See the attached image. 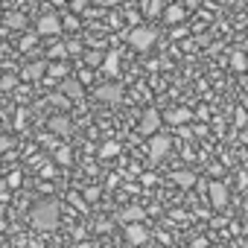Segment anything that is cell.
I'll return each instance as SVG.
<instances>
[{
    "label": "cell",
    "mask_w": 248,
    "mask_h": 248,
    "mask_svg": "<svg viewBox=\"0 0 248 248\" xmlns=\"http://www.w3.org/2000/svg\"><path fill=\"white\" fill-rule=\"evenodd\" d=\"M161 123H164V114H158L155 108H146L143 111V117H140V123H138V129H140V135H155L158 129H161Z\"/></svg>",
    "instance_id": "277c9868"
},
{
    "label": "cell",
    "mask_w": 248,
    "mask_h": 248,
    "mask_svg": "<svg viewBox=\"0 0 248 248\" xmlns=\"http://www.w3.org/2000/svg\"><path fill=\"white\" fill-rule=\"evenodd\" d=\"M50 56H53V59H56V56H59V59H62V56H67V44H64V47H62V44H56V47L50 50Z\"/></svg>",
    "instance_id": "4316f807"
},
{
    "label": "cell",
    "mask_w": 248,
    "mask_h": 248,
    "mask_svg": "<svg viewBox=\"0 0 248 248\" xmlns=\"http://www.w3.org/2000/svg\"><path fill=\"white\" fill-rule=\"evenodd\" d=\"M172 178H175V184H178V187H184V190L196 184V175H193V172H187V170H178Z\"/></svg>",
    "instance_id": "d6986e66"
},
{
    "label": "cell",
    "mask_w": 248,
    "mask_h": 248,
    "mask_svg": "<svg viewBox=\"0 0 248 248\" xmlns=\"http://www.w3.org/2000/svg\"><path fill=\"white\" fill-rule=\"evenodd\" d=\"M67 99H70L67 93H56V96H53V105H59V108H67V105H70Z\"/></svg>",
    "instance_id": "cb8c5ba5"
},
{
    "label": "cell",
    "mask_w": 248,
    "mask_h": 248,
    "mask_svg": "<svg viewBox=\"0 0 248 248\" xmlns=\"http://www.w3.org/2000/svg\"><path fill=\"white\" fill-rule=\"evenodd\" d=\"M35 35H38V32H35ZM35 35H24V38H21V50H24V53H27V50H32V47H35V41H38V38H35Z\"/></svg>",
    "instance_id": "603a6c76"
},
{
    "label": "cell",
    "mask_w": 248,
    "mask_h": 248,
    "mask_svg": "<svg viewBox=\"0 0 248 248\" xmlns=\"http://www.w3.org/2000/svg\"><path fill=\"white\" fill-rule=\"evenodd\" d=\"M126 239H129L132 245H143V242L149 239V231H146L140 222H126Z\"/></svg>",
    "instance_id": "52a82bcc"
},
{
    "label": "cell",
    "mask_w": 248,
    "mask_h": 248,
    "mask_svg": "<svg viewBox=\"0 0 248 248\" xmlns=\"http://www.w3.org/2000/svg\"><path fill=\"white\" fill-rule=\"evenodd\" d=\"M102 73H105V76H117V73H120V56H117V53H105V59H102Z\"/></svg>",
    "instance_id": "5bb4252c"
},
{
    "label": "cell",
    "mask_w": 248,
    "mask_h": 248,
    "mask_svg": "<svg viewBox=\"0 0 248 248\" xmlns=\"http://www.w3.org/2000/svg\"><path fill=\"white\" fill-rule=\"evenodd\" d=\"M102 59H105V53H99V50H88L85 53V64L88 67H102Z\"/></svg>",
    "instance_id": "ffe728a7"
},
{
    "label": "cell",
    "mask_w": 248,
    "mask_h": 248,
    "mask_svg": "<svg viewBox=\"0 0 248 248\" xmlns=\"http://www.w3.org/2000/svg\"><path fill=\"white\" fill-rule=\"evenodd\" d=\"M0 21H3L9 30H24L27 27V15H21V12H12V15H3V18H0Z\"/></svg>",
    "instance_id": "9a60e30c"
},
{
    "label": "cell",
    "mask_w": 248,
    "mask_h": 248,
    "mask_svg": "<svg viewBox=\"0 0 248 248\" xmlns=\"http://www.w3.org/2000/svg\"><path fill=\"white\" fill-rule=\"evenodd\" d=\"M44 70H47V62H35V64H27L21 76H24L27 82H38V79L44 76Z\"/></svg>",
    "instance_id": "4fadbf2b"
},
{
    "label": "cell",
    "mask_w": 248,
    "mask_h": 248,
    "mask_svg": "<svg viewBox=\"0 0 248 248\" xmlns=\"http://www.w3.org/2000/svg\"><path fill=\"white\" fill-rule=\"evenodd\" d=\"M245 35H248V32H245Z\"/></svg>",
    "instance_id": "8d00e7d4"
},
{
    "label": "cell",
    "mask_w": 248,
    "mask_h": 248,
    "mask_svg": "<svg viewBox=\"0 0 248 248\" xmlns=\"http://www.w3.org/2000/svg\"><path fill=\"white\" fill-rule=\"evenodd\" d=\"M143 15H149V18L164 15V0H143Z\"/></svg>",
    "instance_id": "e0dca14e"
},
{
    "label": "cell",
    "mask_w": 248,
    "mask_h": 248,
    "mask_svg": "<svg viewBox=\"0 0 248 248\" xmlns=\"http://www.w3.org/2000/svg\"><path fill=\"white\" fill-rule=\"evenodd\" d=\"M105 6H120V3H126V0H102Z\"/></svg>",
    "instance_id": "1f68e13d"
},
{
    "label": "cell",
    "mask_w": 248,
    "mask_h": 248,
    "mask_svg": "<svg viewBox=\"0 0 248 248\" xmlns=\"http://www.w3.org/2000/svg\"><path fill=\"white\" fill-rule=\"evenodd\" d=\"M178 3H184V0H178Z\"/></svg>",
    "instance_id": "e575fe53"
},
{
    "label": "cell",
    "mask_w": 248,
    "mask_h": 248,
    "mask_svg": "<svg viewBox=\"0 0 248 248\" xmlns=\"http://www.w3.org/2000/svg\"><path fill=\"white\" fill-rule=\"evenodd\" d=\"M56 164H62V167H70V164H73V155H70V149H67V146L56 149Z\"/></svg>",
    "instance_id": "7402d4cb"
},
{
    "label": "cell",
    "mask_w": 248,
    "mask_h": 248,
    "mask_svg": "<svg viewBox=\"0 0 248 248\" xmlns=\"http://www.w3.org/2000/svg\"><path fill=\"white\" fill-rule=\"evenodd\" d=\"M0 18H3V12H0Z\"/></svg>",
    "instance_id": "d590c367"
},
{
    "label": "cell",
    "mask_w": 248,
    "mask_h": 248,
    "mask_svg": "<svg viewBox=\"0 0 248 248\" xmlns=\"http://www.w3.org/2000/svg\"><path fill=\"white\" fill-rule=\"evenodd\" d=\"M96 99L114 105V102L123 99V88H120V85H99V88H96Z\"/></svg>",
    "instance_id": "9c48e42d"
},
{
    "label": "cell",
    "mask_w": 248,
    "mask_h": 248,
    "mask_svg": "<svg viewBox=\"0 0 248 248\" xmlns=\"http://www.w3.org/2000/svg\"><path fill=\"white\" fill-rule=\"evenodd\" d=\"M9 184H12V187H18V184H21V175H18V172H12V175H9Z\"/></svg>",
    "instance_id": "4dcf8cb0"
},
{
    "label": "cell",
    "mask_w": 248,
    "mask_h": 248,
    "mask_svg": "<svg viewBox=\"0 0 248 248\" xmlns=\"http://www.w3.org/2000/svg\"><path fill=\"white\" fill-rule=\"evenodd\" d=\"M99 155H102L105 161H111V158H117V155H120V143H117V140H105V143L99 146Z\"/></svg>",
    "instance_id": "ac0fdd59"
},
{
    "label": "cell",
    "mask_w": 248,
    "mask_h": 248,
    "mask_svg": "<svg viewBox=\"0 0 248 248\" xmlns=\"http://www.w3.org/2000/svg\"><path fill=\"white\" fill-rule=\"evenodd\" d=\"M62 27H67V30H76V27H79V18H64V21H62Z\"/></svg>",
    "instance_id": "f1b7e54d"
},
{
    "label": "cell",
    "mask_w": 248,
    "mask_h": 248,
    "mask_svg": "<svg viewBox=\"0 0 248 248\" xmlns=\"http://www.w3.org/2000/svg\"><path fill=\"white\" fill-rule=\"evenodd\" d=\"M242 108H245V111H248V96H245V99H242Z\"/></svg>",
    "instance_id": "836d02e7"
},
{
    "label": "cell",
    "mask_w": 248,
    "mask_h": 248,
    "mask_svg": "<svg viewBox=\"0 0 248 248\" xmlns=\"http://www.w3.org/2000/svg\"><path fill=\"white\" fill-rule=\"evenodd\" d=\"M161 18H164L167 24H172V27H175V24H184V21H187V6H181L178 0H175L172 6H164V15H161Z\"/></svg>",
    "instance_id": "8992f818"
},
{
    "label": "cell",
    "mask_w": 248,
    "mask_h": 248,
    "mask_svg": "<svg viewBox=\"0 0 248 248\" xmlns=\"http://www.w3.org/2000/svg\"><path fill=\"white\" fill-rule=\"evenodd\" d=\"M170 146H172V138L170 135H149V155H152V161H164L167 155H170Z\"/></svg>",
    "instance_id": "3957f363"
},
{
    "label": "cell",
    "mask_w": 248,
    "mask_h": 248,
    "mask_svg": "<svg viewBox=\"0 0 248 248\" xmlns=\"http://www.w3.org/2000/svg\"><path fill=\"white\" fill-rule=\"evenodd\" d=\"M59 216H62V204L56 199H44V202L35 204L30 219L38 231H53V228H59Z\"/></svg>",
    "instance_id": "6da1fadb"
},
{
    "label": "cell",
    "mask_w": 248,
    "mask_h": 248,
    "mask_svg": "<svg viewBox=\"0 0 248 248\" xmlns=\"http://www.w3.org/2000/svg\"><path fill=\"white\" fill-rule=\"evenodd\" d=\"M59 91H62V93H67L70 99H82L85 85H82V79H64V82L59 85Z\"/></svg>",
    "instance_id": "8fae6325"
},
{
    "label": "cell",
    "mask_w": 248,
    "mask_h": 248,
    "mask_svg": "<svg viewBox=\"0 0 248 248\" xmlns=\"http://www.w3.org/2000/svg\"><path fill=\"white\" fill-rule=\"evenodd\" d=\"M35 32L38 35H59L62 32V18L59 15H41L38 24H35Z\"/></svg>",
    "instance_id": "5b68a950"
},
{
    "label": "cell",
    "mask_w": 248,
    "mask_h": 248,
    "mask_svg": "<svg viewBox=\"0 0 248 248\" xmlns=\"http://www.w3.org/2000/svg\"><path fill=\"white\" fill-rule=\"evenodd\" d=\"M143 216H146V210L140 204H129L126 210H123V222H140Z\"/></svg>",
    "instance_id": "2e32d148"
},
{
    "label": "cell",
    "mask_w": 248,
    "mask_h": 248,
    "mask_svg": "<svg viewBox=\"0 0 248 248\" xmlns=\"http://www.w3.org/2000/svg\"><path fill=\"white\" fill-rule=\"evenodd\" d=\"M155 38H158V32H155L152 27H140V24H135V27L129 30V44H132L138 53L152 50V47H155Z\"/></svg>",
    "instance_id": "7a4b0ae2"
},
{
    "label": "cell",
    "mask_w": 248,
    "mask_h": 248,
    "mask_svg": "<svg viewBox=\"0 0 248 248\" xmlns=\"http://www.w3.org/2000/svg\"><path fill=\"white\" fill-rule=\"evenodd\" d=\"M164 120L170 123V126H184V123H190V120H193V111H190V108L175 105V108H170V111L164 114Z\"/></svg>",
    "instance_id": "ba28073f"
},
{
    "label": "cell",
    "mask_w": 248,
    "mask_h": 248,
    "mask_svg": "<svg viewBox=\"0 0 248 248\" xmlns=\"http://www.w3.org/2000/svg\"><path fill=\"white\" fill-rule=\"evenodd\" d=\"M70 6H73V12H85V6H88V0H70Z\"/></svg>",
    "instance_id": "83f0119b"
},
{
    "label": "cell",
    "mask_w": 248,
    "mask_h": 248,
    "mask_svg": "<svg viewBox=\"0 0 248 248\" xmlns=\"http://www.w3.org/2000/svg\"><path fill=\"white\" fill-rule=\"evenodd\" d=\"M202 0H187V9H193V6H199Z\"/></svg>",
    "instance_id": "d6a6232c"
},
{
    "label": "cell",
    "mask_w": 248,
    "mask_h": 248,
    "mask_svg": "<svg viewBox=\"0 0 248 248\" xmlns=\"http://www.w3.org/2000/svg\"><path fill=\"white\" fill-rule=\"evenodd\" d=\"M47 126H50L53 135H70V120H67V117H59V114H56V117L47 120Z\"/></svg>",
    "instance_id": "7c38bea8"
},
{
    "label": "cell",
    "mask_w": 248,
    "mask_h": 248,
    "mask_svg": "<svg viewBox=\"0 0 248 248\" xmlns=\"http://www.w3.org/2000/svg\"><path fill=\"white\" fill-rule=\"evenodd\" d=\"M82 53V44L79 41H67V56H79Z\"/></svg>",
    "instance_id": "d4e9b609"
},
{
    "label": "cell",
    "mask_w": 248,
    "mask_h": 248,
    "mask_svg": "<svg viewBox=\"0 0 248 248\" xmlns=\"http://www.w3.org/2000/svg\"><path fill=\"white\" fill-rule=\"evenodd\" d=\"M207 193H210V204H213V207H225V204H228V187H225L222 181H213V184L207 187Z\"/></svg>",
    "instance_id": "30bf717a"
},
{
    "label": "cell",
    "mask_w": 248,
    "mask_h": 248,
    "mask_svg": "<svg viewBox=\"0 0 248 248\" xmlns=\"http://www.w3.org/2000/svg\"><path fill=\"white\" fill-rule=\"evenodd\" d=\"M79 79H82V82H91V79H93V73H91L88 64H85V70H79Z\"/></svg>",
    "instance_id": "f546056e"
},
{
    "label": "cell",
    "mask_w": 248,
    "mask_h": 248,
    "mask_svg": "<svg viewBox=\"0 0 248 248\" xmlns=\"http://www.w3.org/2000/svg\"><path fill=\"white\" fill-rule=\"evenodd\" d=\"M99 199V187H88L85 190V202H96Z\"/></svg>",
    "instance_id": "484cf974"
},
{
    "label": "cell",
    "mask_w": 248,
    "mask_h": 248,
    "mask_svg": "<svg viewBox=\"0 0 248 248\" xmlns=\"http://www.w3.org/2000/svg\"><path fill=\"white\" fill-rule=\"evenodd\" d=\"M231 67H233L236 73L248 70V59H245V53H233V56H231Z\"/></svg>",
    "instance_id": "44dd1931"
}]
</instances>
